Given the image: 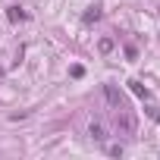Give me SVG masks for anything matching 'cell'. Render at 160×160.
Wrapping results in <instances>:
<instances>
[{"instance_id":"7a4b0ae2","label":"cell","mask_w":160,"mask_h":160,"mask_svg":"<svg viewBox=\"0 0 160 160\" xmlns=\"http://www.w3.org/2000/svg\"><path fill=\"white\" fill-rule=\"evenodd\" d=\"M7 16H10L13 22H22V19H28V16H25V13H22L19 7H10V13H7Z\"/></svg>"},{"instance_id":"3957f363","label":"cell","mask_w":160,"mask_h":160,"mask_svg":"<svg viewBox=\"0 0 160 160\" xmlns=\"http://www.w3.org/2000/svg\"><path fill=\"white\" fill-rule=\"evenodd\" d=\"M104 94H107V101H110V104H119V91H116L113 85H107V88H104Z\"/></svg>"},{"instance_id":"6da1fadb","label":"cell","mask_w":160,"mask_h":160,"mask_svg":"<svg viewBox=\"0 0 160 160\" xmlns=\"http://www.w3.org/2000/svg\"><path fill=\"white\" fill-rule=\"evenodd\" d=\"M88 135H91L94 141H104V138H107V132H104L101 122H91V126H88Z\"/></svg>"},{"instance_id":"5b68a950","label":"cell","mask_w":160,"mask_h":160,"mask_svg":"<svg viewBox=\"0 0 160 160\" xmlns=\"http://www.w3.org/2000/svg\"><path fill=\"white\" fill-rule=\"evenodd\" d=\"M129 85H132V91H135L138 98H148V88H144V85H138V82H129Z\"/></svg>"},{"instance_id":"8992f818","label":"cell","mask_w":160,"mask_h":160,"mask_svg":"<svg viewBox=\"0 0 160 160\" xmlns=\"http://www.w3.org/2000/svg\"><path fill=\"white\" fill-rule=\"evenodd\" d=\"M94 19H101V10H98V7H94L91 13H85V22H94Z\"/></svg>"},{"instance_id":"277c9868","label":"cell","mask_w":160,"mask_h":160,"mask_svg":"<svg viewBox=\"0 0 160 160\" xmlns=\"http://www.w3.org/2000/svg\"><path fill=\"white\" fill-rule=\"evenodd\" d=\"M98 50H101V53H110V50H113V41H110V38H101Z\"/></svg>"}]
</instances>
